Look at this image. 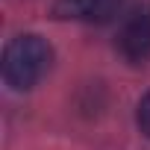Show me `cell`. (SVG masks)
<instances>
[{
  "mask_svg": "<svg viewBox=\"0 0 150 150\" xmlns=\"http://www.w3.org/2000/svg\"><path fill=\"white\" fill-rule=\"evenodd\" d=\"M124 0H56L53 15L65 21H88V24H103L112 15H118Z\"/></svg>",
  "mask_w": 150,
  "mask_h": 150,
  "instance_id": "cell-3",
  "label": "cell"
},
{
  "mask_svg": "<svg viewBox=\"0 0 150 150\" xmlns=\"http://www.w3.org/2000/svg\"><path fill=\"white\" fill-rule=\"evenodd\" d=\"M53 50L41 35H18L3 50V80L15 91H30L41 83V77L50 71Z\"/></svg>",
  "mask_w": 150,
  "mask_h": 150,
  "instance_id": "cell-1",
  "label": "cell"
},
{
  "mask_svg": "<svg viewBox=\"0 0 150 150\" xmlns=\"http://www.w3.org/2000/svg\"><path fill=\"white\" fill-rule=\"evenodd\" d=\"M118 50L127 62L150 59V6L135 9L118 30Z\"/></svg>",
  "mask_w": 150,
  "mask_h": 150,
  "instance_id": "cell-2",
  "label": "cell"
},
{
  "mask_svg": "<svg viewBox=\"0 0 150 150\" xmlns=\"http://www.w3.org/2000/svg\"><path fill=\"white\" fill-rule=\"evenodd\" d=\"M135 121H138L141 132L150 138V91L141 97V103H138V112H135Z\"/></svg>",
  "mask_w": 150,
  "mask_h": 150,
  "instance_id": "cell-4",
  "label": "cell"
}]
</instances>
